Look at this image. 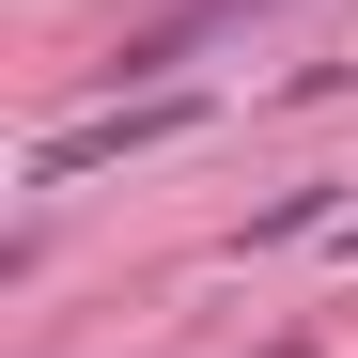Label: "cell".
<instances>
[{
  "mask_svg": "<svg viewBox=\"0 0 358 358\" xmlns=\"http://www.w3.org/2000/svg\"><path fill=\"white\" fill-rule=\"evenodd\" d=\"M265 16V0H187V16H171V31H125V47H109V63H125V78H171V63H187V47H218V31H250Z\"/></svg>",
  "mask_w": 358,
  "mask_h": 358,
  "instance_id": "cell-2",
  "label": "cell"
},
{
  "mask_svg": "<svg viewBox=\"0 0 358 358\" xmlns=\"http://www.w3.org/2000/svg\"><path fill=\"white\" fill-rule=\"evenodd\" d=\"M265 358H312V343H265Z\"/></svg>",
  "mask_w": 358,
  "mask_h": 358,
  "instance_id": "cell-3",
  "label": "cell"
},
{
  "mask_svg": "<svg viewBox=\"0 0 358 358\" xmlns=\"http://www.w3.org/2000/svg\"><path fill=\"white\" fill-rule=\"evenodd\" d=\"M171 125H187V94H171V78H156L141 109H94V125H63V141H47V156H31V187H78V171H94V156H141V141H171Z\"/></svg>",
  "mask_w": 358,
  "mask_h": 358,
  "instance_id": "cell-1",
  "label": "cell"
}]
</instances>
